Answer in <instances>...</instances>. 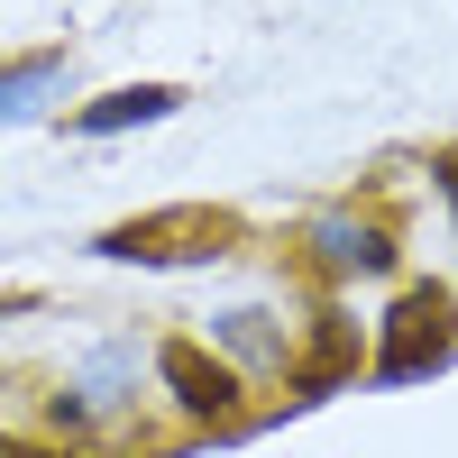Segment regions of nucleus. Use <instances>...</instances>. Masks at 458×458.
Returning a JSON list of instances; mask_svg holds the SVG:
<instances>
[{"label": "nucleus", "mask_w": 458, "mask_h": 458, "mask_svg": "<svg viewBox=\"0 0 458 458\" xmlns=\"http://www.w3.org/2000/svg\"><path fill=\"white\" fill-rule=\"evenodd\" d=\"M239 239V220L229 211H202V202H174V211H147L129 229H110L101 257H147V266H174V257H220Z\"/></svg>", "instance_id": "f257e3e1"}, {"label": "nucleus", "mask_w": 458, "mask_h": 458, "mask_svg": "<svg viewBox=\"0 0 458 458\" xmlns=\"http://www.w3.org/2000/svg\"><path fill=\"white\" fill-rule=\"evenodd\" d=\"M449 358V293L440 284H412L386 321V349H376V376H422Z\"/></svg>", "instance_id": "f03ea898"}, {"label": "nucleus", "mask_w": 458, "mask_h": 458, "mask_svg": "<svg viewBox=\"0 0 458 458\" xmlns=\"http://www.w3.org/2000/svg\"><path fill=\"white\" fill-rule=\"evenodd\" d=\"M165 376H174V394L193 403V412H229V403H239V376L211 367L193 339H174V349H165Z\"/></svg>", "instance_id": "7ed1b4c3"}, {"label": "nucleus", "mask_w": 458, "mask_h": 458, "mask_svg": "<svg viewBox=\"0 0 458 458\" xmlns=\"http://www.w3.org/2000/svg\"><path fill=\"white\" fill-rule=\"evenodd\" d=\"M174 101H183L174 83H138V92H110V101H92L73 129H92V138H101V129H129V120H165Z\"/></svg>", "instance_id": "20e7f679"}, {"label": "nucleus", "mask_w": 458, "mask_h": 458, "mask_svg": "<svg viewBox=\"0 0 458 458\" xmlns=\"http://www.w3.org/2000/svg\"><path fill=\"white\" fill-rule=\"evenodd\" d=\"M37 83H55V55H28V64H10V73H0V120H19Z\"/></svg>", "instance_id": "39448f33"}, {"label": "nucleus", "mask_w": 458, "mask_h": 458, "mask_svg": "<svg viewBox=\"0 0 458 458\" xmlns=\"http://www.w3.org/2000/svg\"><path fill=\"white\" fill-rule=\"evenodd\" d=\"M440 174H449V202H458V147H449V157H440Z\"/></svg>", "instance_id": "423d86ee"}]
</instances>
